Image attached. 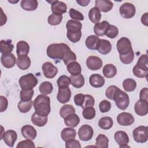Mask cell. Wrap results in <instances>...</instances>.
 <instances>
[{"mask_svg":"<svg viewBox=\"0 0 148 148\" xmlns=\"http://www.w3.org/2000/svg\"><path fill=\"white\" fill-rule=\"evenodd\" d=\"M47 55L53 60H62L66 66L76 60V56L66 43H53L48 46Z\"/></svg>","mask_w":148,"mask_h":148,"instance_id":"6da1fadb","label":"cell"},{"mask_svg":"<svg viewBox=\"0 0 148 148\" xmlns=\"http://www.w3.org/2000/svg\"><path fill=\"white\" fill-rule=\"evenodd\" d=\"M35 112L41 116H47L51 111L50 99L47 95L40 94L33 101Z\"/></svg>","mask_w":148,"mask_h":148,"instance_id":"7a4b0ae2","label":"cell"},{"mask_svg":"<svg viewBox=\"0 0 148 148\" xmlns=\"http://www.w3.org/2000/svg\"><path fill=\"white\" fill-rule=\"evenodd\" d=\"M113 100L117 107L123 110H125L130 104V98L128 95L119 88L116 91Z\"/></svg>","mask_w":148,"mask_h":148,"instance_id":"3957f363","label":"cell"},{"mask_svg":"<svg viewBox=\"0 0 148 148\" xmlns=\"http://www.w3.org/2000/svg\"><path fill=\"white\" fill-rule=\"evenodd\" d=\"M38 82V79L31 73L22 76L18 80L20 86L23 90L33 89L37 85Z\"/></svg>","mask_w":148,"mask_h":148,"instance_id":"277c9868","label":"cell"},{"mask_svg":"<svg viewBox=\"0 0 148 148\" xmlns=\"http://www.w3.org/2000/svg\"><path fill=\"white\" fill-rule=\"evenodd\" d=\"M132 135L135 142L140 143L146 142L148 139L147 127L140 125L135 128L132 131Z\"/></svg>","mask_w":148,"mask_h":148,"instance_id":"5b68a950","label":"cell"},{"mask_svg":"<svg viewBox=\"0 0 148 148\" xmlns=\"http://www.w3.org/2000/svg\"><path fill=\"white\" fill-rule=\"evenodd\" d=\"M116 47L119 55L127 54L133 50L130 39L126 37H122L118 40Z\"/></svg>","mask_w":148,"mask_h":148,"instance_id":"8992f818","label":"cell"},{"mask_svg":"<svg viewBox=\"0 0 148 148\" xmlns=\"http://www.w3.org/2000/svg\"><path fill=\"white\" fill-rule=\"evenodd\" d=\"M121 16L125 18H131L134 16L136 9L134 5L130 2H125L123 3L119 9Z\"/></svg>","mask_w":148,"mask_h":148,"instance_id":"52a82bcc","label":"cell"},{"mask_svg":"<svg viewBox=\"0 0 148 148\" xmlns=\"http://www.w3.org/2000/svg\"><path fill=\"white\" fill-rule=\"evenodd\" d=\"M94 134V131L89 125L84 124L82 125L78 131V136L80 140L83 141L90 140Z\"/></svg>","mask_w":148,"mask_h":148,"instance_id":"ba28073f","label":"cell"},{"mask_svg":"<svg viewBox=\"0 0 148 148\" xmlns=\"http://www.w3.org/2000/svg\"><path fill=\"white\" fill-rule=\"evenodd\" d=\"M42 69L45 77L47 79L54 78L58 73V68L50 62H45L42 65Z\"/></svg>","mask_w":148,"mask_h":148,"instance_id":"9c48e42d","label":"cell"},{"mask_svg":"<svg viewBox=\"0 0 148 148\" xmlns=\"http://www.w3.org/2000/svg\"><path fill=\"white\" fill-rule=\"evenodd\" d=\"M47 2L51 3V9L53 13L57 15H62L66 12L67 6L64 2L57 0Z\"/></svg>","mask_w":148,"mask_h":148,"instance_id":"30bf717a","label":"cell"},{"mask_svg":"<svg viewBox=\"0 0 148 148\" xmlns=\"http://www.w3.org/2000/svg\"><path fill=\"white\" fill-rule=\"evenodd\" d=\"M86 65L91 71L99 70L102 66V61L97 56H90L86 60Z\"/></svg>","mask_w":148,"mask_h":148,"instance_id":"8fae6325","label":"cell"},{"mask_svg":"<svg viewBox=\"0 0 148 148\" xmlns=\"http://www.w3.org/2000/svg\"><path fill=\"white\" fill-rule=\"evenodd\" d=\"M134 117L132 114L128 112H122L117 116V123L123 126H129L134 122Z\"/></svg>","mask_w":148,"mask_h":148,"instance_id":"7c38bea8","label":"cell"},{"mask_svg":"<svg viewBox=\"0 0 148 148\" xmlns=\"http://www.w3.org/2000/svg\"><path fill=\"white\" fill-rule=\"evenodd\" d=\"M114 138L120 147H130L128 146L129 137L127 134L123 131H118L115 132Z\"/></svg>","mask_w":148,"mask_h":148,"instance_id":"4fadbf2b","label":"cell"},{"mask_svg":"<svg viewBox=\"0 0 148 148\" xmlns=\"http://www.w3.org/2000/svg\"><path fill=\"white\" fill-rule=\"evenodd\" d=\"M135 113L140 116H144L148 113V102L147 101L139 99L138 101L134 106Z\"/></svg>","mask_w":148,"mask_h":148,"instance_id":"5bb4252c","label":"cell"},{"mask_svg":"<svg viewBox=\"0 0 148 148\" xmlns=\"http://www.w3.org/2000/svg\"><path fill=\"white\" fill-rule=\"evenodd\" d=\"M71 97V89L68 87L66 88H59L57 99L61 103H65L69 101Z\"/></svg>","mask_w":148,"mask_h":148,"instance_id":"9a60e30c","label":"cell"},{"mask_svg":"<svg viewBox=\"0 0 148 148\" xmlns=\"http://www.w3.org/2000/svg\"><path fill=\"white\" fill-rule=\"evenodd\" d=\"M110 24L106 21H102V22L97 23L94 26V32L97 36H101L105 35L109 27Z\"/></svg>","mask_w":148,"mask_h":148,"instance_id":"2e32d148","label":"cell"},{"mask_svg":"<svg viewBox=\"0 0 148 148\" xmlns=\"http://www.w3.org/2000/svg\"><path fill=\"white\" fill-rule=\"evenodd\" d=\"M21 132L23 137L26 139L34 140L37 135L35 128L30 125H25L21 129Z\"/></svg>","mask_w":148,"mask_h":148,"instance_id":"e0dca14e","label":"cell"},{"mask_svg":"<svg viewBox=\"0 0 148 148\" xmlns=\"http://www.w3.org/2000/svg\"><path fill=\"white\" fill-rule=\"evenodd\" d=\"M2 139L6 145L12 147L17 139V132L14 130H8L4 132Z\"/></svg>","mask_w":148,"mask_h":148,"instance_id":"ac0fdd59","label":"cell"},{"mask_svg":"<svg viewBox=\"0 0 148 148\" xmlns=\"http://www.w3.org/2000/svg\"><path fill=\"white\" fill-rule=\"evenodd\" d=\"M1 62L5 68H11L14 66L16 62V59L14 55L12 53L2 54Z\"/></svg>","mask_w":148,"mask_h":148,"instance_id":"d6986e66","label":"cell"},{"mask_svg":"<svg viewBox=\"0 0 148 148\" xmlns=\"http://www.w3.org/2000/svg\"><path fill=\"white\" fill-rule=\"evenodd\" d=\"M95 7L97 8L100 12H108L113 8V3L109 0H97L95 1Z\"/></svg>","mask_w":148,"mask_h":148,"instance_id":"ffe728a7","label":"cell"},{"mask_svg":"<svg viewBox=\"0 0 148 148\" xmlns=\"http://www.w3.org/2000/svg\"><path fill=\"white\" fill-rule=\"evenodd\" d=\"M16 64L20 69L26 70L30 67L31 61L30 58L27 55H21L18 56L16 60Z\"/></svg>","mask_w":148,"mask_h":148,"instance_id":"44dd1931","label":"cell"},{"mask_svg":"<svg viewBox=\"0 0 148 148\" xmlns=\"http://www.w3.org/2000/svg\"><path fill=\"white\" fill-rule=\"evenodd\" d=\"M67 32L69 33H77L81 31L82 28V23L75 20H69L67 21L66 24Z\"/></svg>","mask_w":148,"mask_h":148,"instance_id":"7402d4cb","label":"cell"},{"mask_svg":"<svg viewBox=\"0 0 148 148\" xmlns=\"http://www.w3.org/2000/svg\"><path fill=\"white\" fill-rule=\"evenodd\" d=\"M104 77L97 73L91 75L89 78V82L91 86L95 88H99L102 87L105 84Z\"/></svg>","mask_w":148,"mask_h":148,"instance_id":"603a6c76","label":"cell"},{"mask_svg":"<svg viewBox=\"0 0 148 148\" xmlns=\"http://www.w3.org/2000/svg\"><path fill=\"white\" fill-rule=\"evenodd\" d=\"M99 38L94 35L88 36L85 41L86 47L90 50H97L100 42Z\"/></svg>","mask_w":148,"mask_h":148,"instance_id":"cb8c5ba5","label":"cell"},{"mask_svg":"<svg viewBox=\"0 0 148 148\" xmlns=\"http://www.w3.org/2000/svg\"><path fill=\"white\" fill-rule=\"evenodd\" d=\"M97 50L99 53L106 55L110 52L112 50V45L108 40L100 39V42Z\"/></svg>","mask_w":148,"mask_h":148,"instance_id":"d4e9b609","label":"cell"},{"mask_svg":"<svg viewBox=\"0 0 148 148\" xmlns=\"http://www.w3.org/2000/svg\"><path fill=\"white\" fill-rule=\"evenodd\" d=\"M14 45L12 43L11 39L1 40L0 42V51L2 54L12 53Z\"/></svg>","mask_w":148,"mask_h":148,"instance_id":"484cf974","label":"cell"},{"mask_svg":"<svg viewBox=\"0 0 148 148\" xmlns=\"http://www.w3.org/2000/svg\"><path fill=\"white\" fill-rule=\"evenodd\" d=\"M80 123V118L75 114L72 113L64 118V123L68 127H76Z\"/></svg>","mask_w":148,"mask_h":148,"instance_id":"4316f807","label":"cell"},{"mask_svg":"<svg viewBox=\"0 0 148 148\" xmlns=\"http://www.w3.org/2000/svg\"><path fill=\"white\" fill-rule=\"evenodd\" d=\"M76 132L75 130L71 127L65 128L61 132V137L62 139L65 142L75 139L76 137Z\"/></svg>","mask_w":148,"mask_h":148,"instance_id":"83f0119b","label":"cell"},{"mask_svg":"<svg viewBox=\"0 0 148 148\" xmlns=\"http://www.w3.org/2000/svg\"><path fill=\"white\" fill-rule=\"evenodd\" d=\"M22 9L27 11H34L37 9L38 2L36 0H22L20 2Z\"/></svg>","mask_w":148,"mask_h":148,"instance_id":"f1b7e54d","label":"cell"},{"mask_svg":"<svg viewBox=\"0 0 148 148\" xmlns=\"http://www.w3.org/2000/svg\"><path fill=\"white\" fill-rule=\"evenodd\" d=\"M103 76L106 78H112L117 74V68L113 64H108L105 65L103 68Z\"/></svg>","mask_w":148,"mask_h":148,"instance_id":"f546056e","label":"cell"},{"mask_svg":"<svg viewBox=\"0 0 148 148\" xmlns=\"http://www.w3.org/2000/svg\"><path fill=\"white\" fill-rule=\"evenodd\" d=\"M31 119L34 125L40 127L45 126L47 123V116H41L35 112L32 114Z\"/></svg>","mask_w":148,"mask_h":148,"instance_id":"4dcf8cb0","label":"cell"},{"mask_svg":"<svg viewBox=\"0 0 148 148\" xmlns=\"http://www.w3.org/2000/svg\"><path fill=\"white\" fill-rule=\"evenodd\" d=\"M16 53L18 56L27 55L29 51V46L25 41L20 40L16 45Z\"/></svg>","mask_w":148,"mask_h":148,"instance_id":"1f68e13d","label":"cell"},{"mask_svg":"<svg viewBox=\"0 0 148 148\" xmlns=\"http://www.w3.org/2000/svg\"><path fill=\"white\" fill-rule=\"evenodd\" d=\"M101 13L99 10L96 8L94 7L91 8V9L89 10L88 12V17L92 23H99L101 18Z\"/></svg>","mask_w":148,"mask_h":148,"instance_id":"d6a6232c","label":"cell"},{"mask_svg":"<svg viewBox=\"0 0 148 148\" xmlns=\"http://www.w3.org/2000/svg\"><path fill=\"white\" fill-rule=\"evenodd\" d=\"M71 84L76 88L82 87L84 84V78L82 74L77 75H71L70 76Z\"/></svg>","mask_w":148,"mask_h":148,"instance_id":"836d02e7","label":"cell"},{"mask_svg":"<svg viewBox=\"0 0 148 148\" xmlns=\"http://www.w3.org/2000/svg\"><path fill=\"white\" fill-rule=\"evenodd\" d=\"M68 72L71 75H77L81 74L82 72V68L79 62L76 61L72 62L66 66Z\"/></svg>","mask_w":148,"mask_h":148,"instance_id":"e575fe53","label":"cell"},{"mask_svg":"<svg viewBox=\"0 0 148 148\" xmlns=\"http://www.w3.org/2000/svg\"><path fill=\"white\" fill-rule=\"evenodd\" d=\"M113 121L110 117L106 116L101 118L98 121L99 127L102 130H109L112 127Z\"/></svg>","mask_w":148,"mask_h":148,"instance_id":"d590c367","label":"cell"},{"mask_svg":"<svg viewBox=\"0 0 148 148\" xmlns=\"http://www.w3.org/2000/svg\"><path fill=\"white\" fill-rule=\"evenodd\" d=\"M109 139L103 134H99L95 139V147L98 148H108Z\"/></svg>","mask_w":148,"mask_h":148,"instance_id":"8d00e7d4","label":"cell"},{"mask_svg":"<svg viewBox=\"0 0 148 148\" xmlns=\"http://www.w3.org/2000/svg\"><path fill=\"white\" fill-rule=\"evenodd\" d=\"M123 87L125 91H133L136 87V82L134 79L131 78L125 79L123 82Z\"/></svg>","mask_w":148,"mask_h":148,"instance_id":"74e56055","label":"cell"},{"mask_svg":"<svg viewBox=\"0 0 148 148\" xmlns=\"http://www.w3.org/2000/svg\"><path fill=\"white\" fill-rule=\"evenodd\" d=\"M72 113H75V109L72 105H64L60 110V115L63 119Z\"/></svg>","mask_w":148,"mask_h":148,"instance_id":"f35d334b","label":"cell"},{"mask_svg":"<svg viewBox=\"0 0 148 148\" xmlns=\"http://www.w3.org/2000/svg\"><path fill=\"white\" fill-rule=\"evenodd\" d=\"M39 90L42 94L48 95L52 92L53 90V86L52 83H51L50 82L45 81L42 82L40 84Z\"/></svg>","mask_w":148,"mask_h":148,"instance_id":"ab89813d","label":"cell"},{"mask_svg":"<svg viewBox=\"0 0 148 148\" xmlns=\"http://www.w3.org/2000/svg\"><path fill=\"white\" fill-rule=\"evenodd\" d=\"M32 105H33V101L32 100H30L28 101H20L18 103L17 107L19 111L21 113H25L29 112L31 110V109L32 107Z\"/></svg>","mask_w":148,"mask_h":148,"instance_id":"60d3db41","label":"cell"},{"mask_svg":"<svg viewBox=\"0 0 148 148\" xmlns=\"http://www.w3.org/2000/svg\"><path fill=\"white\" fill-rule=\"evenodd\" d=\"M136 65L140 69L148 71V56L147 54H142L139 58Z\"/></svg>","mask_w":148,"mask_h":148,"instance_id":"b9f144b4","label":"cell"},{"mask_svg":"<svg viewBox=\"0 0 148 148\" xmlns=\"http://www.w3.org/2000/svg\"><path fill=\"white\" fill-rule=\"evenodd\" d=\"M95 110L93 106H89L83 109L82 111V115L86 120H91L95 116Z\"/></svg>","mask_w":148,"mask_h":148,"instance_id":"7bdbcfd3","label":"cell"},{"mask_svg":"<svg viewBox=\"0 0 148 148\" xmlns=\"http://www.w3.org/2000/svg\"><path fill=\"white\" fill-rule=\"evenodd\" d=\"M57 83L59 88H66L71 84L70 77L66 75L60 76L57 79Z\"/></svg>","mask_w":148,"mask_h":148,"instance_id":"ee69618b","label":"cell"},{"mask_svg":"<svg viewBox=\"0 0 148 148\" xmlns=\"http://www.w3.org/2000/svg\"><path fill=\"white\" fill-rule=\"evenodd\" d=\"M62 18V15H57L52 13L48 17L47 22L51 25H57L61 23Z\"/></svg>","mask_w":148,"mask_h":148,"instance_id":"f6af8a7d","label":"cell"},{"mask_svg":"<svg viewBox=\"0 0 148 148\" xmlns=\"http://www.w3.org/2000/svg\"><path fill=\"white\" fill-rule=\"evenodd\" d=\"M34 91L33 89L31 90H21L20 91V99L23 101H28L31 100L34 95Z\"/></svg>","mask_w":148,"mask_h":148,"instance_id":"bcb514c9","label":"cell"},{"mask_svg":"<svg viewBox=\"0 0 148 148\" xmlns=\"http://www.w3.org/2000/svg\"><path fill=\"white\" fill-rule=\"evenodd\" d=\"M69 14L72 20H77V21H82L84 20V16L83 14L79 11L73 9L71 8L69 10Z\"/></svg>","mask_w":148,"mask_h":148,"instance_id":"7dc6e473","label":"cell"},{"mask_svg":"<svg viewBox=\"0 0 148 148\" xmlns=\"http://www.w3.org/2000/svg\"><path fill=\"white\" fill-rule=\"evenodd\" d=\"M120 61L124 64H129L131 63L134 59V53L133 50L128 54L125 55H120Z\"/></svg>","mask_w":148,"mask_h":148,"instance_id":"c3c4849f","label":"cell"},{"mask_svg":"<svg viewBox=\"0 0 148 148\" xmlns=\"http://www.w3.org/2000/svg\"><path fill=\"white\" fill-rule=\"evenodd\" d=\"M95 103V99L90 94H84V99L82 108L83 109L89 107L93 106Z\"/></svg>","mask_w":148,"mask_h":148,"instance_id":"681fc988","label":"cell"},{"mask_svg":"<svg viewBox=\"0 0 148 148\" xmlns=\"http://www.w3.org/2000/svg\"><path fill=\"white\" fill-rule=\"evenodd\" d=\"M132 72L135 76L139 78H143V77L147 78V76L148 74V71L141 69L139 68L136 65L133 68Z\"/></svg>","mask_w":148,"mask_h":148,"instance_id":"f907efd6","label":"cell"},{"mask_svg":"<svg viewBox=\"0 0 148 148\" xmlns=\"http://www.w3.org/2000/svg\"><path fill=\"white\" fill-rule=\"evenodd\" d=\"M118 34H119L118 28L113 25H110V27L105 35H106V36L109 38L114 39L118 35Z\"/></svg>","mask_w":148,"mask_h":148,"instance_id":"816d5d0a","label":"cell"},{"mask_svg":"<svg viewBox=\"0 0 148 148\" xmlns=\"http://www.w3.org/2000/svg\"><path fill=\"white\" fill-rule=\"evenodd\" d=\"M99 108L102 113H106L111 109V103L107 100H103L99 104Z\"/></svg>","mask_w":148,"mask_h":148,"instance_id":"f5cc1de1","label":"cell"},{"mask_svg":"<svg viewBox=\"0 0 148 148\" xmlns=\"http://www.w3.org/2000/svg\"><path fill=\"white\" fill-rule=\"evenodd\" d=\"M119 88V87H117L116 86L114 85H112L109 86L105 92V95L106 97L110 100H113V97L114 95V94L116 92V91H117V90Z\"/></svg>","mask_w":148,"mask_h":148,"instance_id":"db71d44e","label":"cell"},{"mask_svg":"<svg viewBox=\"0 0 148 148\" xmlns=\"http://www.w3.org/2000/svg\"><path fill=\"white\" fill-rule=\"evenodd\" d=\"M68 39L72 43H77L79 42L82 37V31L77 33H69L66 32Z\"/></svg>","mask_w":148,"mask_h":148,"instance_id":"11a10c76","label":"cell"},{"mask_svg":"<svg viewBox=\"0 0 148 148\" xmlns=\"http://www.w3.org/2000/svg\"><path fill=\"white\" fill-rule=\"evenodd\" d=\"M17 148H34L35 147V146L34 145V143L31 141L30 139H26L24 140H22L20 142L17 146Z\"/></svg>","mask_w":148,"mask_h":148,"instance_id":"9f6ffc18","label":"cell"},{"mask_svg":"<svg viewBox=\"0 0 148 148\" xmlns=\"http://www.w3.org/2000/svg\"><path fill=\"white\" fill-rule=\"evenodd\" d=\"M65 147L66 148H80L81 147V145L79 140H75V139L69 140L66 142H65Z\"/></svg>","mask_w":148,"mask_h":148,"instance_id":"6f0895ef","label":"cell"},{"mask_svg":"<svg viewBox=\"0 0 148 148\" xmlns=\"http://www.w3.org/2000/svg\"><path fill=\"white\" fill-rule=\"evenodd\" d=\"M75 103L77 106H82L84 99V94H77L74 96L73 98Z\"/></svg>","mask_w":148,"mask_h":148,"instance_id":"680465c9","label":"cell"},{"mask_svg":"<svg viewBox=\"0 0 148 148\" xmlns=\"http://www.w3.org/2000/svg\"><path fill=\"white\" fill-rule=\"evenodd\" d=\"M0 112H4L8 108V101L7 98L2 95L0 96Z\"/></svg>","mask_w":148,"mask_h":148,"instance_id":"91938a15","label":"cell"},{"mask_svg":"<svg viewBox=\"0 0 148 148\" xmlns=\"http://www.w3.org/2000/svg\"><path fill=\"white\" fill-rule=\"evenodd\" d=\"M140 99H143L147 101L148 100V89L147 87L142 88L139 94Z\"/></svg>","mask_w":148,"mask_h":148,"instance_id":"94428289","label":"cell"},{"mask_svg":"<svg viewBox=\"0 0 148 148\" xmlns=\"http://www.w3.org/2000/svg\"><path fill=\"white\" fill-rule=\"evenodd\" d=\"M1 9V24H0V25L1 26H2L3 25H4L6 22V20H7V17H6V16L5 15V14L3 13V12L2 9V8H0Z\"/></svg>","mask_w":148,"mask_h":148,"instance_id":"6125c7cd","label":"cell"},{"mask_svg":"<svg viewBox=\"0 0 148 148\" xmlns=\"http://www.w3.org/2000/svg\"><path fill=\"white\" fill-rule=\"evenodd\" d=\"M141 22L143 25L146 26L148 25V13H145L142 16Z\"/></svg>","mask_w":148,"mask_h":148,"instance_id":"be15d7a7","label":"cell"},{"mask_svg":"<svg viewBox=\"0 0 148 148\" xmlns=\"http://www.w3.org/2000/svg\"><path fill=\"white\" fill-rule=\"evenodd\" d=\"M76 2L82 6H86L90 2V0H79L76 1Z\"/></svg>","mask_w":148,"mask_h":148,"instance_id":"e7e4bbea","label":"cell"}]
</instances>
